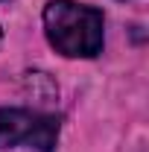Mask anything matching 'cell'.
I'll list each match as a JSON object with an SVG mask.
<instances>
[{
    "instance_id": "7a4b0ae2",
    "label": "cell",
    "mask_w": 149,
    "mask_h": 152,
    "mask_svg": "<svg viewBox=\"0 0 149 152\" xmlns=\"http://www.w3.org/2000/svg\"><path fill=\"white\" fill-rule=\"evenodd\" d=\"M58 143V117L29 108H0V149L29 146L53 152Z\"/></svg>"
},
{
    "instance_id": "6da1fadb",
    "label": "cell",
    "mask_w": 149,
    "mask_h": 152,
    "mask_svg": "<svg viewBox=\"0 0 149 152\" xmlns=\"http://www.w3.org/2000/svg\"><path fill=\"white\" fill-rule=\"evenodd\" d=\"M44 32L61 56L93 58L102 50L105 20L102 12L93 6L73 0H50L44 6Z\"/></svg>"
}]
</instances>
